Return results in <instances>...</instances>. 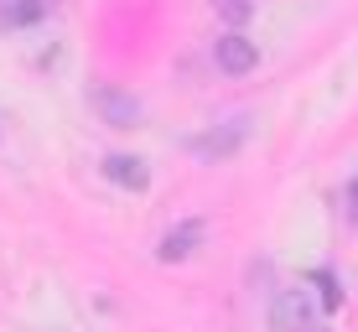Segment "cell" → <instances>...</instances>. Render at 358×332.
I'll use <instances>...</instances> for the list:
<instances>
[{"label":"cell","instance_id":"7","mask_svg":"<svg viewBox=\"0 0 358 332\" xmlns=\"http://www.w3.org/2000/svg\"><path fill=\"white\" fill-rule=\"evenodd\" d=\"M57 0H0V27L16 31V27H36V21L52 10Z\"/></svg>","mask_w":358,"mask_h":332},{"label":"cell","instance_id":"5","mask_svg":"<svg viewBox=\"0 0 358 332\" xmlns=\"http://www.w3.org/2000/svg\"><path fill=\"white\" fill-rule=\"evenodd\" d=\"M197 244H203V224H197V218H182V224H171V229L162 233V244H156V260L182 265L187 254H197Z\"/></svg>","mask_w":358,"mask_h":332},{"label":"cell","instance_id":"3","mask_svg":"<svg viewBox=\"0 0 358 332\" xmlns=\"http://www.w3.org/2000/svg\"><path fill=\"white\" fill-rule=\"evenodd\" d=\"M244 120H224L218 130H208V135H197V140H187V151L192 156H203V161H224V156H234L244 145Z\"/></svg>","mask_w":358,"mask_h":332},{"label":"cell","instance_id":"4","mask_svg":"<svg viewBox=\"0 0 358 332\" xmlns=\"http://www.w3.org/2000/svg\"><path fill=\"white\" fill-rule=\"evenodd\" d=\"M94 109L115 130H135V125H141V99L125 94V89H115V83H109V89H94Z\"/></svg>","mask_w":358,"mask_h":332},{"label":"cell","instance_id":"1","mask_svg":"<svg viewBox=\"0 0 358 332\" xmlns=\"http://www.w3.org/2000/svg\"><path fill=\"white\" fill-rule=\"evenodd\" d=\"M265 327L270 332H312L317 327V296L306 286H280L265 306Z\"/></svg>","mask_w":358,"mask_h":332},{"label":"cell","instance_id":"9","mask_svg":"<svg viewBox=\"0 0 358 332\" xmlns=\"http://www.w3.org/2000/svg\"><path fill=\"white\" fill-rule=\"evenodd\" d=\"M317 286H322L327 306H338V301H343V291H338V275H332V270H322V275H317Z\"/></svg>","mask_w":358,"mask_h":332},{"label":"cell","instance_id":"6","mask_svg":"<svg viewBox=\"0 0 358 332\" xmlns=\"http://www.w3.org/2000/svg\"><path fill=\"white\" fill-rule=\"evenodd\" d=\"M104 177L115 182V187H125V192H145L151 187V166H145L141 156H130V151H109L104 156Z\"/></svg>","mask_w":358,"mask_h":332},{"label":"cell","instance_id":"2","mask_svg":"<svg viewBox=\"0 0 358 332\" xmlns=\"http://www.w3.org/2000/svg\"><path fill=\"white\" fill-rule=\"evenodd\" d=\"M213 63L224 73H234V78H244V73L260 68V47H255L244 31H224V36H218V47H213Z\"/></svg>","mask_w":358,"mask_h":332},{"label":"cell","instance_id":"8","mask_svg":"<svg viewBox=\"0 0 358 332\" xmlns=\"http://www.w3.org/2000/svg\"><path fill=\"white\" fill-rule=\"evenodd\" d=\"M213 10H218V16H224V21H229L234 31H239L244 21L255 16V6H250V0H213Z\"/></svg>","mask_w":358,"mask_h":332},{"label":"cell","instance_id":"10","mask_svg":"<svg viewBox=\"0 0 358 332\" xmlns=\"http://www.w3.org/2000/svg\"><path fill=\"white\" fill-rule=\"evenodd\" d=\"M348 203H353V208H348V218H353V224H358V182H353V187H348Z\"/></svg>","mask_w":358,"mask_h":332}]
</instances>
